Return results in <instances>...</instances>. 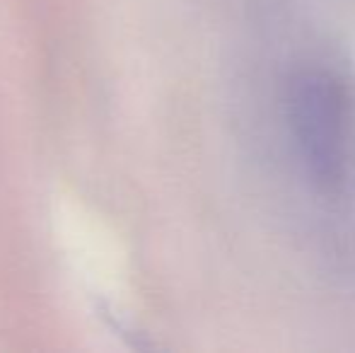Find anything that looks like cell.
<instances>
[{"label": "cell", "instance_id": "cell-1", "mask_svg": "<svg viewBox=\"0 0 355 353\" xmlns=\"http://www.w3.org/2000/svg\"><path fill=\"white\" fill-rule=\"evenodd\" d=\"M290 126L307 172L324 189L346 175L348 99L334 76L324 71L300 73L290 87Z\"/></svg>", "mask_w": 355, "mask_h": 353}]
</instances>
